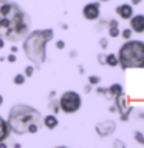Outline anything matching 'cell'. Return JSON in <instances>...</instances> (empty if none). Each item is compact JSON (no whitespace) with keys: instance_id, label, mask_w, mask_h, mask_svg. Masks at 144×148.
I'll list each match as a JSON object with an SVG mask.
<instances>
[{"instance_id":"33","label":"cell","mask_w":144,"mask_h":148,"mask_svg":"<svg viewBox=\"0 0 144 148\" xmlns=\"http://www.w3.org/2000/svg\"><path fill=\"white\" fill-rule=\"evenodd\" d=\"M2 105H3V96L0 94V106H2Z\"/></svg>"},{"instance_id":"16","label":"cell","mask_w":144,"mask_h":148,"mask_svg":"<svg viewBox=\"0 0 144 148\" xmlns=\"http://www.w3.org/2000/svg\"><path fill=\"white\" fill-rule=\"evenodd\" d=\"M105 65L107 66H111V68H116L119 66V62H118V56L110 53V54H105Z\"/></svg>"},{"instance_id":"31","label":"cell","mask_w":144,"mask_h":148,"mask_svg":"<svg viewBox=\"0 0 144 148\" xmlns=\"http://www.w3.org/2000/svg\"><path fill=\"white\" fill-rule=\"evenodd\" d=\"M91 86H93V85H90V83H88V85L84 88V91H85V92H90V91H91Z\"/></svg>"},{"instance_id":"2","label":"cell","mask_w":144,"mask_h":148,"mask_svg":"<svg viewBox=\"0 0 144 148\" xmlns=\"http://www.w3.org/2000/svg\"><path fill=\"white\" fill-rule=\"evenodd\" d=\"M6 122L11 133L17 134V136L36 134L42 127V114L39 110L31 105L16 103L9 110Z\"/></svg>"},{"instance_id":"10","label":"cell","mask_w":144,"mask_h":148,"mask_svg":"<svg viewBox=\"0 0 144 148\" xmlns=\"http://www.w3.org/2000/svg\"><path fill=\"white\" fill-rule=\"evenodd\" d=\"M113 100H115V108H116V113H124L125 110H127V106H129V99H127V96L124 94H119V96H116L113 97Z\"/></svg>"},{"instance_id":"14","label":"cell","mask_w":144,"mask_h":148,"mask_svg":"<svg viewBox=\"0 0 144 148\" xmlns=\"http://www.w3.org/2000/svg\"><path fill=\"white\" fill-rule=\"evenodd\" d=\"M107 92H109V96L113 99V97L123 94V92H124V88H123V85H121V83H111V85L107 88Z\"/></svg>"},{"instance_id":"5","label":"cell","mask_w":144,"mask_h":148,"mask_svg":"<svg viewBox=\"0 0 144 148\" xmlns=\"http://www.w3.org/2000/svg\"><path fill=\"white\" fill-rule=\"evenodd\" d=\"M59 102V108L62 113L65 114H74L81 110L82 106V97L79 92L70 90V91H65L60 94V97L57 99Z\"/></svg>"},{"instance_id":"17","label":"cell","mask_w":144,"mask_h":148,"mask_svg":"<svg viewBox=\"0 0 144 148\" xmlns=\"http://www.w3.org/2000/svg\"><path fill=\"white\" fill-rule=\"evenodd\" d=\"M25 80H26L25 74H16L14 79H12V82H14V85H16V86H22L23 83H25Z\"/></svg>"},{"instance_id":"21","label":"cell","mask_w":144,"mask_h":148,"mask_svg":"<svg viewBox=\"0 0 144 148\" xmlns=\"http://www.w3.org/2000/svg\"><path fill=\"white\" fill-rule=\"evenodd\" d=\"M88 83L90 85H99L101 83V77H98V76H88Z\"/></svg>"},{"instance_id":"15","label":"cell","mask_w":144,"mask_h":148,"mask_svg":"<svg viewBox=\"0 0 144 148\" xmlns=\"http://www.w3.org/2000/svg\"><path fill=\"white\" fill-rule=\"evenodd\" d=\"M54 96H56V92L51 91L50 99H48V108H50V111H53V114H57L60 108H59V102H57V99H54Z\"/></svg>"},{"instance_id":"32","label":"cell","mask_w":144,"mask_h":148,"mask_svg":"<svg viewBox=\"0 0 144 148\" xmlns=\"http://www.w3.org/2000/svg\"><path fill=\"white\" fill-rule=\"evenodd\" d=\"M11 53H14V54L17 53V48H16V46H12V48H11Z\"/></svg>"},{"instance_id":"9","label":"cell","mask_w":144,"mask_h":148,"mask_svg":"<svg viewBox=\"0 0 144 148\" xmlns=\"http://www.w3.org/2000/svg\"><path fill=\"white\" fill-rule=\"evenodd\" d=\"M115 12L118 14L119 18H123V20H129V18L133 16V6L130 3H121V5L116 6Z\"/></svg>"},{"instance_id":"12","label":"cell","mask_w":144,"mask_h":148,"mask_svg":"<svg viewBox=\"0 0 144 148\" xmlns=\"http://www.w3.org/2000/svg\"><path fill=\"white\" fill-rule=\"evenodd\" d=\"M9 134H11V130H9V125L6 122V119H3L2 116H0V143L6 142Z\"/></svg>"},{"instance_id":"18","label":"cell","mask_w":144,"mask_h":148,"mask_svg":"<svg viewBox=\"0 0 144 148\" xmlns=\"http://www.w3.org/2000/svg\"><path fill=\"white\" fill-rule=\"evenodd\" d=\"M133 137H135V140H136L139 145H144V133H141V131H133Z\"/></svg>"},{"instance_id":"11","label":"cell","mask_w":144,"mask_h":148,"mask_svg":"<svg viewBox=\"0 0 144 148\" xmlns=\"http://www.w3.org/2000/svg\"><path fill=\"white\" fill-rule=\"evenodd\" d=\"M42 125L46 130H56L59 125V120L56 117V114H46V116H42Z\"/></svg>"},{"instance_id":"8","label":"cell","mask_w":144,"mask_h":148,"mask_svg":"<svg viewBox=\"0 0 144 148\" xmlns=\"http://www.w3.org/2000/svg\"><path fill=\"white\" fill-rule=\"evenodd\" d=\"M129 22H130L132 32H136V34H143L144 32V14H133L129 18Z\"/></svg>"},{"instance_id":"23","label":"cell","mask_w":144,"mask_h":148,"mask_svg":"<svg viewBox=\"0 0 144 148\" xmlns=\"http://www.w3.org/2000/svg\"><path fill=\"white\" fill-rule=\"evenodd\" d=\"M98 63H99V65H105V54H102V53L98 54Z\"/></svg>"},{"instance_id":"19","label":"cell","mask_w":144,"mask_h":148,"mask_svg":"<svg viewBox=\"0 0 144 148\" xmlns=\"http://www.w3.org/2000/svg\"><path fill=\"white\" fill-rule=\"evenodd\" d=\"M34 69H36L34 65H28V66H25V69H23V74H25V77H31L33 74H34Z\"/></svg>"},{"instance_id":"13","label":"cell","mask_w":144,"mask_h":148,"mask_svg":"<svg viewBox=\"0 0 144 148\" xmlns=\"http://www.w3.org/2000/svg\"><path fill=\"white\" fill-rule=\"evenodd\" d=\"M107 29H109V37H119V32H121V29H119V23H118V20H115V18H110V20H107Z\"/></svg>"},{"instance_id":"30","label":"cell","mask_w":144,"mask_h":148,"mask_svg":"<svg viewBox=\"0 0 144 148\" xmlns=\"http://www.w3.org/2000/svg\"><path fill=\"white\" fill-rule=\"evenodd\" d=\"M113 147H124V143L119 142V140H115V142H113Z\"/></svg>"},{"instance_id":"27","label":"cell","mask_w":144,"mask_h":148,"mask_svg":"<svg viewBox=\"0 0 144 148\" xmlns=\"http://www.w3.org/2000/svg\"><path fill=\"white\" fill-rule=\"evenodd\" d=\"M96 92H98V94H104V96H107V94H109L105 88H101V86H98V88H96Z\"/></svg>"},{"instance_id":"28","label":"cell","mask_w":144,"mask_h":148,"mask_svg":"<svg viewBox=\"0 0 144 148\" xmlns=\"http://www.w3.org/2000/svg\"><path fill=\"white\" fill-rule=\"evenodd\" d=\"M143 3V0H130V5L132 6H136V5H141Z\"/></svg>"},{"instance_id":"3","label":"cell","mask_w":144,"mask_h":148,"mask_svg":"<svg viewBox=\"0 0 144 148\" xmlns=\"http://www.w3.org/2000/svg\"><path fill=\"white\" fill-rule=\"evenodd\" d=\"M54 31L51 28L45 29H34L30 31L22 40V49L26 59L34 63L36 68H40L42 63L46 60V45L53 40Z\"/></svg>"},{"instance_id":"6","label":"cell","mask_w":144,"mask_h":148,"mask_svg":"<svg viewBox=\"0 0 144 148\" xmlns=\"http://www.w3.org/2000/svg\"><path fill=\"white\" fill-rule=\"evenodd\" d=\"M96 134L99 137H110L111 134L116 131V122L111 119H105V120H101V122L96 123Z\"/></svg>"},{"instance_id":"26","label":"cell","mask_w":144,"mask_h":148,"mask_svg":"<svg viewBox=\"0 0 144 148\" xmlns=\"http://www.w3.org/2000/svg\"><path fill=\"white\" fill-rule=\"evenodd\" d=\"M56 48L57 49H65V42L64 40H57L56 42Z\"/></svg>"},{"instance_id":"24","label":"cell","mask_w":144,"mask_h":148,"mask_svg":"<svg viewBox=\"0 0 144 148\" xmlns=\"http://www.w3.org/2000/svg\"><path fill=\"white\" fill-rule=\"evenodd\" d=\"M132 114H133V117H136V119H144V111H139V113H138V111H132Z\"/></svg>"},{"instance_id":"34","label":"cell","mask_w":144,"mask_h":148,"mask_svg":"<svg viewBox=\"0 0 144 148\" xmlns=\"http://www.w3.org/2000/svg\"><path fill=\"white\" fill-rule=\"evenodd\" d=\"M99 2H110V0H99Z\"/></svg>"},{"instance_id":"4","label":"cell","mask_w":144,"mask_h":148,"mask_svg":"<svg viewBox=\"0 0 144 148\" xmlns=\"http://www.w3.org/2000/svg\"><path fill=\"white\" fill-rule=\"evenodd\" d=\"M118 62L123 69L144 68V42L143 40H125L118 49Z\"/></svg>"},{"instance_id":"20","label":"cell","mask_w":144,"mask_h":148,"mask_svg":"<svg viewBox=\"0 0 144 148\" xmlns=\"http://www.w3.org/2000/svg\"><path fill=\"white\" fill-rule=\"evenodd\" d=\"M119 36H123V39H125V40L132 39V29H130V28H125V29H123L119 32Z\"/></svg>"},{"instance_id":"29","label":"cell","mask_w":144,"mask_h":148,"mask_svg":"<svg viewBox=\"0 0 144 148\" xmlns=\"http://www.w3.org/2000/svg\"><path fill=\"white\" fill-rule=\"evenodd\" d=\"M5 43H6V40H5L3 37L0 36V49H3V46H5Z\"/></svg>"},{"instance_id":"25","label":"cell","mask_w":144,"mask_h":148,"mask_svg":"<svg viewBox=\"0 0 144 148\" xmlns=\"http://www.w3.org/2000/svg\"><path fill=\"white\" fill-rule=\"evenodd\" d=\"M6 60H8L9 63H14V62H16V60H17V56L14 54V53H11V54H9L8 57H6Z\"/></svg>"},{"instance_id":"1","label":"cell","mask_w":144,"mask_h":148,"mask_svg":"<svg viewBox=\"0 0 144 148\" xmlns=\"http://www.w3.org/2000/svg\"><path fill=\"white\" fill-rule=\"evenodd\" d=\"M31 31V17L19 3L0 0V36L5 40L17 43Z\"/></svg>"},{"instance_id":"22","label":"cell","mask_w":144,"mask_h":148,"mask_svg":"<svg viewBox=\"0 0 144 148\" xmlns=\"http://www.w3.org/2000/svg\"><path fill=\"white\" fill-rule=\"evenodd\" d=\"M98 43H99L101 49L104 51V49H107V46H109V39H107V37H101V39H99V42H98Z\"/></svg>"},{"instance_id":"7","label":"cell","mask_w":144,"mask_h":148,"mask_svg":"<svg viewBox=\"0 0 144 148\" xmlns=\"http://www.w3.org/2000/svg\"><path fill=\"white\" fill-rule=\"evenodd\" d=\"M82 16L85 20L88 22H95L101 16V3L99 2H91V3H87L85 6L82 8Z\"/></svg>"}]
</instances>
